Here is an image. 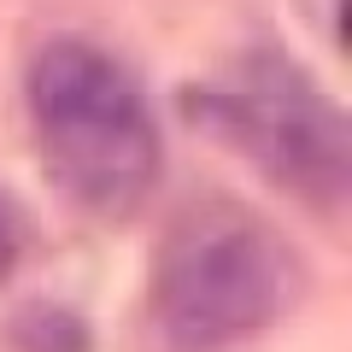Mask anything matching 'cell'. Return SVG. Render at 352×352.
Segmentation results:
<instances>
[{
  "label": "cell",
  "mask_w": 352,
  "mask_h": 352,
  "mask_svg": "<svg viewBox=\"0 0 352 352\" xmlns=\"http://www.w3.org/2000/svg\"><path fill=\"white\" fill-rule=\"evenodd\" d=\"M30 129L47 176L94 217H129L159 182V124L118 53L53 36L30 59Z\"/></svg>",
  "instance_id": "1"
},
{
  "label": "cell",
  "mask_w": 352,
  "mask_h": 352,
  "mask_svg": "<svg viewBox=\"0 0 352 352\" xmlns=\"http://www.w3.org/2000/svg\"><path fill=\"white\" fill-rule=\"evenodd\" d=\"M305 264L270 217L241 200H200L153 258V323L176 352H223L294 311Z\"/></svg>",
  "instance_id": "2"
},
{
  "label": "cell",
  "mask_w": 352,
  "mask_h": 352,
  "mask_svg": "<svg viewBox=\"0 0 352 352\" xmlns=\"http://www.w3.org/2000/svg\"><path fill=\"white\" fill-rule=\"evenodd\" d=\"M182 112L311 206H335L352 182L346 112L282 47H247L206 88H182Z\"/></svg>",
  "instance_id": "3"
},
{
  "label": "cell",
  "mask_w": 352,
  "mask_h": 352,
  "mask_svg": "<svg viewBox=\"0 0 352 352\" xmlns=\"http://www.w3.org/2000/svg\"><path fill=\"white\" fill-rule=\"evenodd\" d=\"M12 346L18 352H94V335L71 305L36 300L12 317Z\"/></svg>",
  "instance_id": "4"
},
{
  "label": "cell",
  "mask_w": 352,
  "mask_h": 352,
  "mask_svg": "<svg viewBox=\"0 0 352 352\" xmlns=\"http://www.w3.org/2000/svg\"><path fill=\"white\" fill-rule=\"evenodd\" d=\"M30 252V212L12 200V188H0V282L12 276Z\"/></svg>",
  "instance_id": "5"
}]
</instances>
